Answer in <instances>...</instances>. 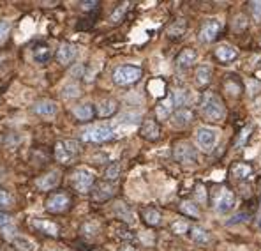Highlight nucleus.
Returning a JSON list of instances; mask_svg holds the SVG:
<instances>
[{"instance_id":"34","label":"nucleus","mask_w":261,"mask_h":251,"mask_svg":"<svg viewBox=\"0 0 261 251\" xmlns=\"http://www.w3.org/2000/svg\"><path fill=\"white\" fill-rule=\"evenodd\" d=\"M120 177V163H111L110 167L104 170V181L115 182Z\"/></svg>"},{"instance_id":"26","label":"nucleus","mask_w":261,"mask_h":251,"mask_svg":"<svg viewBox=\"0 0 261 251\" xmlns=\"http://www.w3.org/2000/svg\"><path fill=\"white\" fill-rule=\"evenodd\" d=\"M189 235H191V239L196 244H201V246L210 242V233H208V230H205L201 227H191L189 228Z\"/></svg>"},{"instance_id":"35","label":"nucleus","mask_w":261,"mask_h":251,"mask_svg":"<svg viewBox=\"0 0 261 251\" xmlns=\"http://www.w3.org/2000/svg\"><path fill=\"white\" fill-rule=\"evenodd\" d=\"M13 246L16 248L18 251H34V242L28 241V239H23V237H14L13 239Z\"/></svg>"},{"instance_id":"22","label":"nucleus","mask_w":261,"mask_h":251,"mask_svg":"<svg viewBox=\"0 0 261 251\" xmlns=\"http://www.w3.org/2000/svg\"><path fill=\"white\" fill-rule=\"evenodd\" d=\"M237 55H239L237 48H233L231 44H226V42H222V44L216 48V57L221 62H231L237 59Z\"/></svg>"},{"instance_id":"40","label":"nucleus","mask_w":261,"mask_h":251,"mask_svg":"<svg viewBox=\"0 0 261 251\" xmlns=\"http://www.w3.org/2000/svg\"><path fill=\"white\" fill-rule=\"evenodd\" d=\"M117 235H119L120 239H124V241H131V239H134V233L131 232V230H127L125 227L117 228Z\"/></svg>"},{"instance_id":"12","label":"nucleus","mask_w":261,"mask_h":251,"mask_svg":"<svg viewBox=\"0 0 261 251\" xmlns=\"http://www.w3.org/2000/svg\"><path fill=\"white\" fill-rule=\"evenodd\" d=\"M32 110H34V113H37L39 117H53V115H57L59 106H57V103L51 101V99H39L37 103H34Z\"/></svg>"},{"instance_id":"14","label":"nucleus","mask_w":261,"mask_h":251,"mask_svg":"<svg viewBox=\"0 0 261 251\" xmlns=\"http://www.w3.org/2000/svg\"><path fill=\"white\" fill-rule=\"evenodd\" d=\"M59 182H60V173L57 172V170H51V172H48L46 175H42V177L37 179L36 186L42 191H51V189H55V188L59 186Z\"/></svg>"},{"instance_id":"30","label":"nucleus","mask_w":261,"mask_h":251,"mask_svg":"<svg viewBox=\"0 0 261 251\" xmlns=\"http://www.w3.org/2000/svg\"><path fill=\"white\" fill-rule=\"evenodd\" d=\"M185 28H187V21H185V20H177V21H173V23L168 27L166 34H168L170 38H180V36H183Z\"/></svg>"},{"instance_id":"50","label":"nucleus","mask_w":261,"mask_h":251,"mask_svg":"<svg viewBox=\"0 0 261 251\" xmlns=\"http://www.w3.org/2000/svg\"><path fill=\"white\" fill-rule=\"evenodd\" d=\"M260 189H261V179H260Z\"/></svg>"},{"instance_id":"51","label":"nucleus","mask_w":261,"mask_h":251,"mask_svg":"<svg viewBox=\"0 0 261 251\" xmlns=\"http://www.w3.org/2000/svg\"><path fill=\"white\" fill-rule=\"evenodd\" d=\"M260 228H261V219H260Z\"/></svg>"},{"instance_id":"19","label":"nucleus","mask_w":261,"mask_h":251,"mask_svg":"<svg viewBox=\"0 0 261 251\" xmlns=\"http://www.w3.org/2000/svg\"><path fill=\"white\" fill-rule=\"evenodd\" d=\"M173 112H175V103L170 94V96H166V98L156 106V115L161 121H166V119H170V117L173 115Z\"/></svg>"},{"instance_id":"33","label":"nucleus","mask_w":261,"mask_h":251,"mask_svg":"<svg viewBox=\"0 0 261 251\" xmlns=\"http://www.w3.org/2000/svg\"><path fill=\"white\" fill-rule=\"evenodd\" d=\"M180 210H182L183 214L191 216V218H200V209H198V205L191 200L182 202V204H180Z\"/></svg>"},{"instance_id":"7","label":"nucleus","mask_w":261,"mask_h":251,"mask_svg":"<svg viewBox=\"0 0 261 251\" xmlns=\"http://www.w3.org/2000/svg\"><path fill=\"white\" fill-rule=\"evenodd\" d=\"M71 184L78 193H87L90 191V188L96 184V175L87 170V168H80L71 175Z\"/></svg>"},{"instance_id":"13","label":"nucleus","mask_w":261,"mask_h":251,"mask_svg":"<svg viewBox=\"0 0 261 251\" xmlns=\"http://www.w3.org/2000/svg\"><path fill=\"white\" fill-rule=\"evenodd\" d=\"M76 53H78V50H76L74 44H71V42H62L59 46V50H57V59H59V62L62 65H69L76 59Z\"/></svg>"},{"instance_id":"16","label":"nucleus","mask_w":261,"mask_h":251,"mask_svg":"<svg viewBox=\"0 0 261 251\" xmlns=\"http://www.w3.org/2000/svg\"><path fill=\"white\" fill-rule=\"evenodd\" d=\"M117 112H119V101H117V99L108 98V99H101V101L97 103L96 113L101 117V119H108V117H111Z\"/></svg>"},{"instance_id":"45","label":"nucleus","mask_w":261,"mask_h":251,"mask_svg":"<svg viewBox=\"0 0 261 251\" xmlns=\"http://www.w3.org/2000/svg\"><path fill=\"white\" fill-rule=\"evenodd\" d=\"M9 223H11V216H9V214L0 212V227L4 228V227H7Z\"/></svg>"},{"instance_id":"4","label":"nucleus","mask_w":261,"mask_h":251,"mask_svg":"<svg viewBox=\"0 0 261 251\" xmlns=\"http://www.w3.org/2000/svg\"><path fill=\"white\" fill-rule=\"evenodd\" d=\"M141 75L143 71L140 65H119L113 71V82L120 87H127V85L136 84Z\"/></svg>"},{"instance_id":"27","label":"nucleus","mask_w":261,"mask_h":251,"mask_svg":"<svg viewBox=\"0 0 261 251\" xmlns=\"http://www.w3.org/2000/svg\"><path fill=\"white\" fill-rule=\"evenodd\" d=\"M81 96V87L76 82H69V84L64 85L62 88V98L64 99H76Z\"/></svg>"},{"instance_id":"46","label":"nucleus","mask_w":261,"mask_h":251,"mask_svg":"<svg viewBox=\"0 0 261 251\" xmlns=\"http://www.w3.org/2000/svg\"><path fill=\"white\" fill-rule=\"evenodd\" d=\"M245 218H249V214H239V216H235V218H231V221H228V225H233V223H240V221H243Z\"/></svg>"},{"instance_id":"17","label":"nucleus","mask_w":261,"mask_h":251,"mask_svg":"<svg viewBox=\"0 0 261 251\" xmlns=\"http://www.w3.org/2000/svg\"><path fill=\"white\" fill-rule=\"evenodd\" d=\"M113 214L120 221H124V223H127V225H133L134 221H136L131 205H127L125 202H117V204L113 205Z\"/></svg>"},{"instance_id":"37","label":"nucleus","mask_w":261,"mask_h":251,"mask_svg":"<svg viewBox=\"0 0 261 251\" xmlns=\"http://www.w3.org/2000/svg\"><path fill=\"white\" fill-rule=\"evenodd\" d=\"M34 59H36L37 62H46L48 59H50V50H48V46H37L36 50H34Z\"/></svg>"},{"instance_id":"38","label":"nucleus","mask_w":261,"mask_h":251,"mask_svg":"<svg viewBox=\"0 0 261 251\" xmlns=\"http://www.w3.org/2000/svg\"><path fill=\"white\" fill-rule=\"evenodd\" d=\"M13 202H14V198L7 193V191L0 189V207H5V209H7V207L13 205Z\"/></svg>"},{"instance_id":"28","label":"nucleus","mask_w":261,"mask_h":251,"mask_svg":"<svg viewBox=\"0 0 261 251\" xmlns=\"http://www.w3.org/2000/svg\"><path fill=\"white\" fill-rule=\"evenodd\" d=\"M251 173H252V168L249 167L247 163H235L233 167H231V175H233L235 179H239V181L247 179Z\"/></svg>"},{"instance_id":"43","label":"nucleus","mask_w":261,"mask_h":251,"mask_svg":"<svg viewBox=\"0 0 261 251\" xmlns=\"http://www.w3.org/2000/svg\"><path fill=\"white\" fill-rule=\"evenodd\" d=\"M245 27H247V21H245V18H243V16H239V18H237V23L233 25V28H235V30H243Z\"/></svg>"},{"instance_id":"11","label":"nucleus","mask_w":261,"mask_h":251,"mask_svg":"<svg viewBox=\"0 0 261 251\" xmlns=\"http://www.w3.org/2000/svg\"><path fill=\"white\" fill-rule=\"evenodd\" d=\"M140 135H141L145 140H148V142H156V140H159V136H161L159 124H157L154 119L143 121L141 127H140Z\"/></svg>"},{"instance_id":"2","label":"nucleus","mask_w":261,"mask_h":251,"mask_svg":"<svg viewBox=\"0 0 261 251\" xmlns=\"http://www.w3.org/2000/svg\"><path fill=\"white\" fill-rule=\"evenodd\" d=\"M80 138L88 144H104L115 138V129L110 124H99V126H88L87 129L81 131Z\"/></svg>"},{"instance_id":"32","label":"nucleus","mask_w":261,"mask_h":251,"mask_svg":"<svg viewBox=\"0 0 261 251\" xmlns=\"http://www.w3.org/2000/svg\"><path fill=\"white\" fill-rule=\"evenodd\" d=\"M171 98H173L175 106L185 108V103L189 101V92L187 90H183V88H177V90L171 92Z\"/></svg>"},{"instance_id":"41","label":"nucleus","mask_w":261,"mask_h":251,"mask_svg":"<svg viewBox=\"0 0 261 251\" xmlns=\"http://www.w3.org/2000/svg\"><path fill=\"white\" fill-rule=\"evenodd\" d=\"M9 30H11V23H9V21H4V20H2V21H0V41H2V39H5V36L9 34Z\"/></svg>"},{"instance_id":"8","label":"nucleus","mask_w":261,"mask_h":251,"mask_svg":"<svg viewBox=\"0 0 261 251\" xmlns=\"http://www.w3.org/2000/svg\"><path fill=\"white\" fill-rule=\"evenodd\" d=\"M221 21L216 18H212V20H206L205 23L201 25V30H200V41L201 42H212V41H216L217 36H219L221 32Z\"/></svg>"},{"instance_id":"3","label":"nucleus","mask_w":261,"mask_h":251,"mask_svg":"<svg viewBox=\"0 0 261 251\" xmlns=\"http://www.w3.org/2000/svg\"><path fill=\"white\" fill-rule=\"evenodd\" d=\"M81 145L78 140H60L55 145V159L62 165H69L78 158Z\"/></svg>"},{"instance_id":"9","label":"nucleus","mask_w":261,"mask_h":251,"mask_svg":"<svg viewBox=\"0 0 261 251\" xmlns=\"http://www.w3.org/2000/svg\"><path fill=\"white\" fill-rule=\"evenodd\" d=\"M196 140L201 149L212 150L217 144V131L212 129V127H205V126H203V127H200V129L196 131Z\"/></svg>"},{"instance_id":"25","label":"nucleus","mask_w":261,"mask_h":251,"mask_svg":"<svg viewBox=\"0 0 261 251\" xmlns=\"http://www.w3.org/2000/svg\"><path fill=\"white\" fill-rule=\"evenodd\" d=\"M141 218L148 227H157V225H161L162 216L156 207H145V209H141Z\"/></svg>"},{"instance_id":"5","label":"nucleus","mask_w":261,"mask_h":251,"mask_svg":"<svg viewBox=\"0 0 261 251\" xmlns=\"http://www.w3.org/2000/svg\"><path fill=\"white\" fill-rule=\"evenodd\" d=\"M173 158L182 165H193L198 161V150L191 142H177L173 147Z\"/></svg>"},{"instance_id":"23","label":"nucleus","mask_w":261,"mask_h":251,"mask_svg":"<svg viewBox=\"0 0 261 251\" xmlns=\"http://www.w3.org/2000/svg\"><path fill=\"white\" fill-rule=\"evenodd\" d=\"M194 78H196V84L200 87H205V85L210 84L212 80V67L208 64H201L196 67V73H194Z\"/></svg>"},{"instance_id":"18","label":"nucleus","mask_w":261,"mask_h":251,"mask_svg":"<svg viewBox=\"0 0 261 251\" xmlns=\"http://www.w3.org/2000/svg\"><path fill=\"white\" fill-rule=\"evenodd\" d=\"M194 119V113L193 110H189V108H179L177 112H173L171 115V122H173L175 127H187Z\"/></svg>"},{"instance_id":"44","label":"nucleus","mask_w":261,"mask_h":251,"mask_svg":"<svg viewBox=\"0 0 261 251\" xmlns=\"http://www.w3.org/2000/svg\"><path fill=\"white\" fill-rule=\"evenodd\" d=\"M97 5H99L97 0H92V2H81V9L83 11H92L94 7H97Z\"/></svg>"},{"instance_id":"48","label":"nucleus","mask_w":261,"mask_h":251,"mask_svg":"<svg viewBox=\"0 0 261 251\" xmlns=\"http://www.w3.org/2000/svg\"><path fill=\"white\" fill-rule=\"evenodd\" d=\"M46 251H65V250H62V248H48Z\"/></svg>"},{"instance_id":"10","label":"nucleus","mask_w":261,"mask_h":251,"mask_svg":"<svg viewBox=\"0 0 261 251\" xmlns=\"http://www.w3.org/2000/svg\"><path fill=\"white\" fill-rule=\"evenodd\" d=\"M69 205H71V200H69V196L65 193H55V195H51L46 200V209L53 214L64 212V210L69 209Z\"/></svg>"},{"instance_id":"47","label":"nucleus","mask_w":261,"mask_h":251,"mask_svg":"<svg viewBox=\"0 0 261 251\" xmlns=\"http://www.w3.org/2000/svg\"><path fill=\"white\" fill-rule=\"evenodd\" d=\"M119 251H136V250H134V248H133V246H131V244H124V246L120 248V250H119Z\"/></svg>"},{"instance_id":"39","label":"nucleus","mask_w":261,"mask_h":251,"mask_svg":"<svg viewBox=\"0 0 261 251\" xmlns=\"http://www.w3.org/2000/svg\"><path fill=\"white\" fill-rule=\"evenodd\" d=\"M249 7H251V13L254 16V20L261 23V2H249Z\"/></svg>"},{"instance_id":"42","label":"nucleus","mask_w":261,"mask_h":251,"mask_svg":"<svg viewBox=\"0 0 261 251\" xmlns=\"http://www.w3.org/2000/svg\"><path fill=\"white\" fill-rule=\"evenodd\" d=\"M196 198L200 204H205L206 202V193H205V188H203V184H198L196 186Z\"/></svg>"},{"instance_id":"36","label":"nucleus","mask_w":261,"mask_h":251,"mask_svg":"<svg viewBox=\"0 0 261 251\" xmlns=\"http://www.w3.org/2000/svg\"><path fill=\"white\" fill-rule=\"evenodd\" d=\"M189 228H191V225H189L185 219H177V221L171 223V232L177 233V235H183V233H187Z\"/></svg>"},{"instance_id":"15","label":"nucleus","mask_w":261,"mask_h":251,"mask_svg":"<svg viewBox=\"0 0 261 251\" xmlns=\"http://www.w3.org/2000/svg\"><path fill=\"white\" fill-rule=\"evenodd\" d=\"M32 227L36 228L37 232L50 235V237H59L60 233L59 225L53 223V221H48V219H32Z\"/></svg>"},{"instance_id":"1","label":"nucleus","mask_w":261,"mask_h":251,"mask_svg":"<svg viewBox=\"0 0 261 251\" xmlns=\"http://www.w3.org/2000/svg\"><path fill=\"white\" fill-rule=\"evenodd\" d=\"M201 113L205 115V119L214 122H219L224 119L226 110L222 99L214 92H205L201 99Z\"/></svg>"},{"instance_id":"6","label":"nucleus","mask_w":261,"mask_h":251,"mask_svg":"<svg viewBox=\"0 0 261 251\" xmlns=\"http://www.w3.org/2000/svg\"><path fill=\"white\" fill-rule=\"evenodd\" d=\"M212 205L217 212H228L233 209L235 205V195L233 191H229L228 188H217L212 193Z\"/></svg>"},{"instance_id":"31","label":"nucleus","mask_w":261,"mask_h":251,"mask_svg":"<svg viewBox=\"0 0 261 251\" xmlns=\"http://www.w3.org/2000/svg\"><path fill=\"white\" fill-rule=\"evenodd\" d=\"M80 233H81L83 237H94V235H97L99 233V223L97 221H85V223L81 225V228H80Z\"/></svg>"},{"instance_id":"24","label":"nucleus","mask_w":261,"mask_h":251,"mask_svg":"<svg viewBox=\"0 0 261 251\" xmlns=\"http://www.w3.org/2000/svg\"><path fill=\"white\" fill-rule=\"evenodd\" d=\"M73 115L78 119V121H81V122H88V121H92L94 119V115H96V110L90 106V105H78V106H74L73 108Z\"/></svg>"},{"instance_id":"20","label":"nucleus","mask_w":261,"mask_h":251,"mask_svg":"<svg viewBox=\"0 0 261 251\" xmlns=\"http://www.w3.org/2000/svg\"><path fill=\"white\" fill-rule=\"evenodd\" d=\"M115 195V186L111 182H99L96 188H94V200L97 202H106L110 200L111 196Z\"/></svg>"},{"instance_id":"21","label":"nucleus","mask_w":261,"mask_h":251,"mask_svg":"<svg viewBox=\"0 0 261 251\" xmlns=\"http://www.w3.org/2000/svg\"><path fill=\"white\" fill-rule=\"evenodd\" d=\"M198 61V53L193 48H185V50L180 51V55L177 57V65L180 69H185V67H191L194 62Z\"/></svg>"},{"instance_id":"49","label":"nucleus","mask_w":261,"mask_h":251,"mask_svg":"<svg viewBox=\"0 0 261 251\" xmlns=\"http://www.w3.org/2000/svg\"><path fill=\"white\" fill-rule=\"evenodd\" d=\"M2 62H4V55H0V64H2Z\"/></svg>"},{"instance_id":"29","label":"nucleus","mask_w":261,"mask_h":251,"mask_svg":"<svg viewBox=\"0 0 261 251\" xmlns=\"http://www.w3.org/2000/svg\"><path fill=\"white\" fill-rule=\"evenodd\" d=\"M127 11H129V4L127 2H124V4H120L119 7H115V11L111 13V16H110V21L111 25H119V23H122L124 21V18H125V14H127Z\"/></svg>"}]
</instances>
